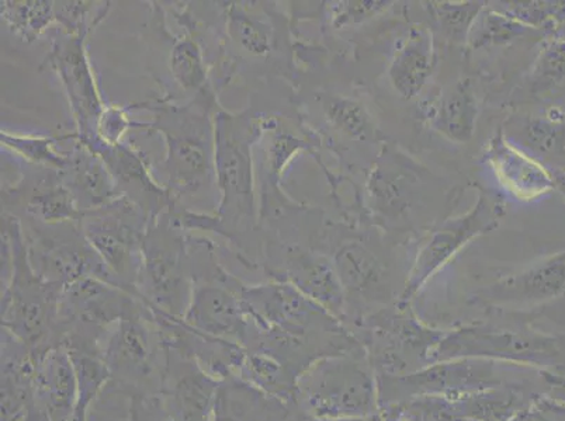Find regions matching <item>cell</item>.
<instances>
[{
    "label": "cell",
    "instance_id": "obj_46",
    "mask_svg": "<svg viewBox=\"0 0 565 421\" xmlns=\"http://www.w3.org/2000/svg\"><path fill=\"white\" fill-rule=\"evenodd\" d=\"M510 421H553L534 402L523 408Z\"/></svg>",
    "mask_w": 565,
    "mask_h": 421
},
{
    "label": "cell",
    "instance_id": "obj_34",
    "mask_svg": "<svg viewBox=\"0 0 565 421\" xmlns=\"http://www.w3.org/2000/svg\"><path fill=\"white\" fill-rule=\"evenodd\" d=\"M0 17L10 32L24 43H34L55 23L54 2L49 0H2Z\"/></svg>",
    "mask_w": 565,
    "mask_h": 421
},
{
    "label": "cell",
    "instance_id": "obj_20",
    "mask_svg": "<svg viewBox=\"0 0 565 421\" xmlns=\"http://www.w3.org/2000/svg\"><path fill=\"white\" fill-rule=\"evenodd\" d=\"M2 203L4 208L22 207L28 219L45 225L79 224L84 217L56 171L47 176L24 177L12 187L4 186Z\"/></svg>",
    "mask_w": 565,
    "mask_h": 421
},
{
    "label": "cell",
    "instance_id": "obj_1",
    "mask_svg": "<svg viewBox=\"0 0 565 421\" xmlns=\"http://www.w3.org/2000/svg\"><path fill=\"white\" fill-rule=\"evenodd\" d=\"M270 117L255 109L214 115V171L218 205L213 233L238 250L260 219L256 199L254 149L264 140Z\"/></svg>",
    "mask_w": 565,
    "mask_h": 421
},
{
    "label": "cell",
    "instance_id": "obj_24",
    "mask_svg": "<svg viewBox=\"0 0 565 421\" xmlns=\"http://www.w3.org/2000/svg\"><path fill=\"white\" fill-rule=\"evenodd\" d=\"M347 301L354 298L364 304L387 302L392 294L387 271L373 251L361 242H348L335 251L332 259Z\"/></svg>",
    "mask_w": 565,
    "mask_h": 421
},
{
    "label": "cell",
    "instance_id": "obj_17",
    "mask_svg": "<svg viewBox=\"0 0 565 421\" xmlns=\"http://www.w3.org/2000/svg\"><path fill=\"white\" fill-rule=\"evenodd\" d=\"M223 7L224 35L217 63L225 80L236 71V63L266 60L274 53L275 25L255 3L227 2Z\"/></svg>",
    "mask_w": 565,
    "mask_h": 421
},
{
    "label": "cell",
    "instance_id": "obj_7",
    "mask_svg": "<svg viewBox=\"0 0 565 421\" xmlns=\"http://www.w3.org/2000/svg\"><path fill=\"white\" fill-rule=\"evenodd\" d=\"M148 223L147 215L125 197L85 213L79 223L87 242L99 255L117 285L138 301L141 246Z\"/></svg>",
    "mask_w": 565,
    "mask_h": 421
},
{
    "label": "cell",
    "instance_id": "obj_6",
    "mask_svg": "<svg viewBox=\"0 0 565 421\" xmlns=\"http://www.w3.org/2000/svg\"><path fill=\"white\" fill-rule=\"evenodd\" d=\"M457 358H484L543 369L565 364V337L531 331L469 326L445 333L429 354V364Z\"/></svg>",
    "mask_w": 565,
    "mask_h": 421
},
{
    "label": "cell",
    "instance_id": "obj_4",
    "mask_svg": "<svg viewBox=\"0 0 565 421\" xmlns=\"http://www.w3.org/2000/svg\"><path fill=\"white\" fill-rule=\"evenodd\" d=\"M377 403V377L364 347L318 358L297 378L295 406L311 418L366 420Z\"/></svg>",
    "mask_w": 565,
    "mask_h": 421
},
{
    "label": "cell",
    "instance_id": "obj_3",
    "mask_svg": "<svg viewBox=\"0 0 565 421\" xmlns=\"http://www.w3.org/2000/svg\"><path fill=\"white\" fill-rule=\"evenodd\" d=\"M2 240L8 267L2 287V331L18 338L35 357L64 346L60 323L63 289L35 274L22 223L7 210L2 214Z\"/></svg>",
    "mask_w": 565,
    "mask_h": 421
},
{
    "label": "cell",
    "instance_id": "obj_14",
    "mask_svg": "<svg viewBox=\"0 0 565 421\" xmlns=\"http://www.w3.org/2000/svg\"><path fill=\"white\" fill-rule=\"evenodd\" d=\"M565 295V250L548 256L518 273L480 287L470 302L481 307H529L547 304Z\"/></svg>",
    "mask_w": 565,
    "mask_h": 421
},
{
    "label": "cell",
    "instance_id": "obj_40",
    "mask_svg": "<svg viewBox=\"0 0 565 421\" xmlns=\"http://www.w3.org/2000/svg\"><path fill=\"white\" fill-rule=\"evenodd\" d=\"M502 10L519 22L552 39L565 23V2H511Z\"/></svg>",
    "mask_w": 565,
    "mask_h": 421
},
{
    "label": "cell",
    "instance_id": "obj_47",
    "mask_svg": "<svg viewBox=\"0 0 565 421\" xmlns=\"http://www.w3.org/2000/svg\"><path fill=\"white\" fill-rule=\"evenodd\" d=\"M287 421H366V420H323V419H316L311 418V415L301 413L300 410L297 412V414L291 413L290 419Z\"/></svg>",
    "mask_w": 565,
    "mask_h": 421
},
{
    "label": "cell",
    "instance_id": "obj_30",
    "mask_svg": "<svg viewBox=\"0 0 565 421\" xmlns=\"http://www.w3.org/2000/svg\"><path fill=\"white\" fill-rule=\"evenodd\" d=\"M236 377L269 397L296 404L297 377L270 354L246 350Z\"/></svg>",
    "mask_w": 565,
    "mask_h": 421
},
{
    "label": "cell",
    "instance_id": "obj_42",
    "mask_svg": "<svg viewBox=\"0 0 565 421\" xmlns=\"http://www.w3.org/2000/svg\"><path fill=\"white\" fill-rule=\"evenodd\" d=\"M390 4L393 3L384 2V0L382 2L379 0H347V2L332 3L328 10H330L332 28L341 30L379 17L390 8Z\"/></svg>",
    "mask_w": 565,
    "mask_h": 421
},
{
    "label": "cell",
    "instance_id": "obj_35",
    "mask_svg": "<svg viewBox=\"0 0 565 421\" xmlns=\"http://www.w3.org/2000/svg\"><path fill=\"white\" fill-rule=\"evenodd\" d=\"M322 110L327 120L338 131L353 138V140L376 143L380 133L376 122L370 116L366 107L358 100L347 96L330 95L322 99Z\"/></svg>",
    "mask_w": 565,
    "mask_h": 421
},
{
    "label": "cell",
    "instance_id": "obj_21",
    "mask_svg": "<svg viewBox=\"0 0 565 421\" xmlns=\"http://www.w3.org/2000/svg\"><path fill=\"white\" fill-rule=\"evenodd\" d=\"M2 418L0 421H43L35 400V356L2 331Z\"/></svg>",
    "mask_w": 565,
    "mask_h": 421
},
{
    "label": "cell",
    "instance_id": "obj_19",
    "mask_svg": "<svg viewBox=\"0 0 565 421\" xmlns=\"http://www.w3.org/2000/svg\"><path fill=\"white\" fill-rule=\"evenodd\" d=\"M484 161L497 182L519 202H536L556 190V177L536 158L513 145L502 130L488 141Z\"/></svg>",
    "mask_w": 565,
    "mask_h": 421
},
{
    "label": "cell",
    "instance_id": "obj_37",
    "mask_svg": "<svg viewBox=\"0 0 565 421\" xmlns=\"http://www.w3.org/2000/svg\"><path fill=\"white\" fill-rule=\"evenodd\" d=\"M523 142L546 158H565V112L552 107L543 117H533L523 127Z\"/></svg>",
    "mask_w": 565,
    "mask_h": 421
},
{
    "label": "cell",
    "instance_id": "obj_41",
    "mask_svg": "<svg viewBox=\"0 0 565 421\" xmlns=\"http://www.w3.org/2000/svg\"><path fill=\"white\" fill-rule=\"evenodd\" d=\"M109 2H54L55 23L66 34L90 33L106 18Z\"/></svg>",
    "mask_w": 565,
    "mask_h": 421
},
{
    "label": "cell",
    "instance_id": "obj_15",
    "mask_svg": "<svg viewBox=\"0 0 565 421\" xmlns=\"http://www.w3.org/2000/svg\"><path fill=\"white\" fill-rule=\"evenodd\" d=\"M270 280L295 285L339 322L348 317V301L332 261L299 245L281 249L280 263L265 269Z\"/></svg>",
    "mask_w": 565,
    "mask_h": 421
},
{
    "label": "cell",
    "instance_id": "obj_27",
    "mask_svg": "<svg viewBox=\"0 0 565 421\" xmlns=\"http://www.w3.org/2000/svg\"><path fill=\"white\" fill-rule=\"evenodd\" d=\"M291 413L289 403L260 392L238 377L218 385L214 421H287Z\"/></svg>",
    "mask_w": 565,
    "mask_h": 421
},
{
    "label": "cell",
    "instance_id": "obj_33",
    "mask_svg": "<svg viewBox=\"0 0 565 421\" xmlns=\"http://www.w3.org/2000/svg\"><path fill=\"white\" fill-rule=\"evenodd\" d=\"M532 35L546 37L543 33L519 22L502 10L487 7L472 25L467 44L471 50L501 47V45L515 43L518 40L532 37Z\"/></svg>",
    "mask_w": 565,
    "mask_h": 421
},
{
    "label": "cell",
    "instance_id": "obj_13",
    "mask_svg": "<svg viewBox=\"0 0 565 421\" xmlns=\"http://www.w3.org/2000/svg\"><path fill=\"white\" fill-rule=\"evenodd\" d=\"M243 282L234 276L194 282L192 301L182 322L192 331L218 341L248 347L252 323L245 311L239 289Z\"/></svg>",
    "mask_w": 565,
    "mask_h": 421
},
{
    "label": "cell",
    "instance_id": "obj_9",
    "mask_svg": "<svg viewBox=\"0 0 565 421\" xmlns=\"http://www.w3.org/2000/svg\"><path fill=\"white\" fill-rule=\"evenodd\" d=\"M22 227L30 265L49 284L64 290L85 277H95L118 287L79 224L45 225L28 219Z\"/></svg>",
    "mask_w": 565,
    "mask_h": 421
},
{
    "label": "cell",
    "instance_id": "obj_38",
    "mask_svg": "<svg viewBox=\"0 0 565 421\" xmlns=\"http://www.w3.org/2000/svg\"><path fill=\"white\" fill-rule=\"evenodd\" d=\"M426 9L439 25L441 32L457 43H467L472 25L479 19L486 2L467 0V2H428Z\"/></svg>",
    "mask_w": 565,
    "mask_h": 421
},
{
    "label": "cell",
    "instance_id": "obj_12",
    "mask_svg": "<svg viewBox=\"0 0 565 421\" xmlns=\"http://www.w3.org/2000/svg\"><path fill=\"white\" fill-rule=\"evenodd\" d=\"M87 35L89 33L66 34L60 30L43 63L63 82L75 120V142L79 143L97 140V122L107 106L102 99L94 69L87 58Z\"/></svg>",
    "mask_w": 565,
    "mask_h": 421
},
{
    "label": "cell",
    "instance_id": "obj_28",
    "mask_svg": "<svg viewBox=\"0 0 565 421\" xmlns=\"http://www.w3.org/2000/svg\"><path fill=\"white\" fill-rule=\"evenodd\" d=\"M479 105L470 79L446 87L430 107V127L450 142L467 143L476 133Z\"/></svg>",
    "mask_w": 565,
    "mask_h": 421
},
{
    "label": "cell",
    "instance_id": "obj_16",
    "mask_svg": "<svg viewBox=\"0 0 565 421\" xmlns=\"http://www.w3.org/2000/svg\"><path fill=\"white\" fill-rule=\"evenodd\" d=\"M82 145L89 148L105 161L118 192L140 208L148 219L156 218L177 205L168 190L156 179L146 156L131 143L107 145L97 138Z\"/></svg>",
    "mask_w": 565,
    "mask_h": 421
},
{
    "label": "cell",
    "instance_id": "obj_44",
    "mask_svg": "<svg viewBox=\"0 0 565 421\" xmlns=\"http://www.w3.org/2000/svg\"><path fill=\"white\" fill-rule=\"evenodd\" d=\"M541 377L547 387V398L565 403V364L542 369Z\"/></svg>",
    "mask_w": 565,
    "mask_h": 421
},
{
    "label": "cell",
    "instance_id": "obj_43",
    "mask_svg": "<svg viewBox=\"0 0 565 421\" xmlns=\"http://www.w3.org/2000/svg\"><path fill=\"white\" fill-rule=\"evenodd\" d=\"M131 106H106L97 122V138L107 145H117L125 142V137L131 127H136V122L130 120Z\"/></svg>",
    "mask_w": 565,
    "mask_h": 421
},
{
    "label": "cell",
    "instance_id": "obj_25",
    "mask_svg": "<svg viewBox=\"0 0 565 421\" xmlns=\"http://www.w3.org/2000/svg\"><path fill=\"white\" fill-rule=\"evenodd\" d=\"M68 166L60 172L61 180L70 190L81 213L106 207L122 195L118 192L105 161L89 148L75 142Z\"/></svg>",
    "mask_w": 565,
    "mask_h": 421
},
{
    "label": "cell",
    "instance_id": "obj_26",
    "mask_svg": "<svg viewBox=\"0 0 565 421\" xmlns=\"http://www.w3.org/2000/svg\"><path fill=\"white\" fill-rule=\"evenodd\" d=\"M174 17L182 23L184 33L172 40L167 60L168 71L173 84L194 99L204 91L215 89L210 79L212 72L205 61L196 22L190 17L189 10L174 13Z\"/></svg>",
    "mask_w": 565,
    "mask_h": 421
},
{
    "label": "cell",
    "instance_id": "obj_22",
    "mask_svg": "<svg viewBox=\"0 0 565 421\" xmlns=\"http://www.w3.org/2000/svg\"><path fill=\"white\" fill-rule=\"evenodd\" d=\"M35 400L43 421L74 420L78 382L65 346L35 357Z\"/></svg>",
    "mask_w": 565,
    "mask_h": 421
},
{
    "label": "cell",
    "instance_id": "obj_39",
    "mask_svg": "<svg viewBox=\"0 0 565 421\" xmlns=\"http://www.w3.org/2000/svg\"><path fill=\"white\" fill-rule=\"evenodd\" d=\"M565 84V40L544 41L541 54L529 75L533 94H547Z\"/></svg>",
    "mask_w": 565,
    "mask_h": 421
},
{
    "label": "cell",
    "instance_id": "obj_2",
    "mask_svg": "<svg viewBox=\"0 0 565 421\" xmlns=\"http://www.w3.org/2000/svg\"><path fill=\"white\" fill-rule=\"evenodd\" d=\"M153 112L146 130L157 132L166 143V156L158 172L162 186L171 194L177 207L183 199L209 192L215 186L214 115L220 109L217 91L210 89L184 105L159 99L143 102ZM217 190V186H215Z\"/></svg>",
    "mask_w": 565,
    "mask_h": 421
},
{
    "label": "cell",
    "instance_id": "obj_23",
    "mask_svg": "<svg viewBox=\"0 0 565 421\" xmlns=\"http://www.w3.org/2000/svg\"><path fill=\"white\" fill-rule=\"evenodd\" d=\"M438 64L434 34L424 24L409 28L395 48L388 66L393 89L404 100H414L423 94Z\"/></svg>",
    "mask_w": 565,
    "mask_h": 421
},
{
    "label": "cell",
    "instance_id": "obj_8",
    "mask_svg": "<svg viewBox=\"0 0 565 421\" xmlns=\"http://www.w3.org/2000/svg\"><path fill=\"white\" fill-rule=\"evenodd\" d=\"M505 214L507 205L501 195L480 188L477 202L466 214L446 220L420 246L397 304L411 305L426 282L449 265L471 240L500 227Z\"/></svg>",
    "mask_w": 565,
    "mask_h": 421
},
{
    "label": "cell",
    "instance_id": "obj_32",
    "mask_svg": "<svg viewBox=\"0 0 565 421\" xmlns=\"http://www.w3.org/2000/svg\"><path fill=\"white\" fill-rule=\"evenodd\" d=\"M66 348L74 364L76 382H78V406H76L74 420H87L92 404L110 381L111 373L105 358L96 348Z\"/></svg>",
    "mask_w": 565,
    "mask_h": 421
},
{
    "label": "cell",
    "instance_id": "obj_45",
    "mask_svg": "<svg viewBox=\"0 0 565 421\" xmlns=\"http://www.w3.org/2000/svg\"><path fill=\"white\" fill-rule=\"evenodd\" d=\"M534 404L543 410L553 421H565V403L557 402V400L547 397L534 398Z\"/></svg>",
    "mask_w": 565,
    "mask_h": 421
},
{
    "label": "cell",
    "instance_id": "obj_5",
    "mask_svg": "<svg viewBox=\"0 0 565 421\" xmlns=\"http://www.w3.org/2000/svg\"><path fill=\"white\" fill-rule=\"evenodd\" d=\"M173 208L148 223L138 294L148 311L183 320L192 301L194 276L189 230L179 223Z\"/></svg>",
    "mask_w": 565,
    "mask_h": 421
},
{
    "label": "cell",
    "instance_id": "obj_29",
    "mask_svg": "<svg viewBox=\"0 0 565 421\" xmlns=\"http://www.w3.org/2000/svg\"><path fill=\"white\" fill-rule=\"evenodd\" d=\"M218 385L196 364L184 363L181 377L172 390V404L178 421H214Z\"/></svg>",
    "mask_w": 565,
    "mask_h": 421
},
{
    "label": "cell",
    "instance_id": "obj_49",
    "mask_svg": "<svg viewBox=\"0 0 565 421\" xmlns=\"http://www.w3.org/2000/svg\"><path fill=\"white\" fill-rule=\"evenodd\" d=\"M552 39L565 40V23L557 30L556 34H554Z\"/></svg>",
    "mask_w": 565,
    "mask_h": 421
},
{
    "label": "cell",
    "instance_id": "obj_18",
    "mask_svg": "<svg viewBox=\"0 0 565 421\" xmlns=\"http://www.w3.org/2000/svg\"><path fill=\"white\" fill-rule=\"evenodd\" d=\"M150 311L142 304L110 328L100 343V354L111 377L125 382H142L153 369V342L148 321Z\"/></svg>",
    "mask_w": 565,
    "mask_h": 421
},
{
    "label": "cell",
    "instance_id": "obj_11",
    "mask_svg": "<svg viewBox=\"0 0 565 421\" xmlns=\"http://www.w3.org/2000/svg\"><path fill=\"white\" fill-rule=\"evenodd\" d=\"M377 385L379 399L399 402L425 397L460 398L505 388V377L492 359L457 358L428 364L403 377L379 375Z\"/></svg>",
    "mask_w": 565,
    "mask_h": 421
},
{
    "label": "cell",
    "instance_id": "obj_36",
    "mask_svg": "<svg viewBox=\"0 0 565 421\" xmlns=\"http://www.w3.org/2000/svg\"><path fill=\"white\" fill-rule=\"evenodd\" d=\"M76 140V133L61 137L19 136L8 131L0 132L2 147L10 149L25 162L38 168L63 172L70 163V156L55 152L54 145L58 141Z\"/></svg>",
    "mask_w": 565,
    "mask_h": 421
},
{
    "label": "cell",
    "instance_id": "obj_48",
    "mask_svg": "<svg viewBox=\"0 0 565 421\" xmlns=\"http://www.w3.org/2000/svg\"><path fill=\"white\" fill-rule=\"evenodd\" d=\"M554 177H556V190L563 195L565 202V173H558Z\"/></svg>",
    "mask_w": 565,
    "mask_h": 421
},
{
    "label": "cell",
    "instance_id": "obj_10",
    "mask_svg": "<svg viewBox=\"0 0 565 421\" xmlns=\"http://www.w3.org/2000/svg\"><path fill=\"white\" fill-rule=\"evenodd\" d=\"M138 304L137 298L95 277H85L65 287L60 302L64 346L100 350V343L110 328Z\"/></svg>",
    "mask_w": 565,
    "mask_h": 421
},
{
    "label": "cell",
    "instance_id": "obj_31",
    "mask_svg": "<svg viewBox=\"0 0 565 421\" xmlns=\"http://www.w3.org/2000/svg\"><path fill=\"white\" fill-rule=\"evenodd\" d=\"M269 138L265 156V186L260 208L271 203L274 195L280 194L279 183L282 172L289 163L302 151L310 149V143L297 137L295 132L282 125L280 118L270 117L269 127L265 132Z\"/></svg>",
    "mask_w": 565,
    "mask_h": 421
}]
</instances>
